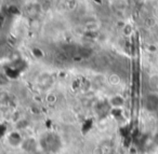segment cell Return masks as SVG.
<instances>
[{"label": "cell", "mask_w": 158, "mask_h": 154, "mask_svg": "<svg viewBox=\"0 0 158 154\" xmlns=\"http://www.w3.org/2000/svg\"><path fill=\"white\" fill-rule=\"evenodd\" d=\"M85 29L86 31H90V33H97L100 28V24L97 21H91V22H87L85 24Z\"/></svg>", "instance_id": "6"}, {"label": "cell", "mask_w": 158, "mask_h": 154, "mask_svg": "<svg viewBox=\"0 0 158 154\" xmlns=\"http://www.w3.org/2000/svg\"><path fill=\"white\" fill-rule=\"evenodd\" d=\"M143 106L145 110L148 112H156L158 111V94L155 92H151L147 95H145L143 100Z\"/></svg>", "instance_id": "2"}, {"label": "cell", "mask_w": 158, "mask_h": 154, "mask_svg": "<svg viewBox=\"0 0 158 154\" xmlns=\"http://www.w3.org/2000/svg\"><path fill=\"white\" fill-rule=\"evenodd\" d=\"M22 149L24 151L28 152V153H33L36 151V148H37V142L34 138H27L24 139L22 142Z\"/></svg>", "instance_id": "4"}, {"label": "cell", "mask_w": 158, "mask_h": 154, "mask_svg": "<svg viewBox=\"0 0 158 154\" xmlns=\"http://www.w3.org/2000/svg\"><path fill=\"white\" fill-rule=\"evenodd\" d=\"M154 143H155L156 147L158 148V132H156L155 136H154Z\"/></svg>", "instance_id": "13"}, {"label": "cell", "mask_w": 158, "mask_h": 154, "mask_svg": "<svg viewBox=\"0 0 158 154\" xmlns=\"http://www.w3.org/2000/svg\"><path fill=\"white\" fill-rule=\"evenodd\" d=\"M23 140L21 134L19 132H11L8 135V143L12 147H19V145L22 144Z\"/></svg>", "instance_id": "3"}, {"label": "cell", "mask_w": 158, "mask_h": 154, "mask_svg": "<svg viewBox=\"0 0 158 154\" xmlns=\"http://www.w3.org/2000/svg\"><path fill=\"white\" fill-rule=\"evenodd\" d=\"M10 84V78L6 72H0V87H7Z\"/></svg>", "instance_id": "7"}, {"label": "cell", "mask_w": 158, "mask_h": 154, "mask_svg": "<svg viewBox=\"0 0 158 154\" xmlns=\"http://www.w3.org/2000/svg\"><path fill=\"white\" fill-rule=\"evenodd\" d=\"M133 33V28H132V26L130 24H125L123 27V34L125 36H127V37H129L131 34Z\"/></svg>", "instance_id": "10"}, {"label": "cell", "mask_w": 158, "mask_h": 154, "mask_svg": "<svg viewBox=\"0 0 158 154\" xmlns=\"http://www.w3.org/2000/svg\"><path fill=\"white\" fill-rule=\"evenodd\" d=\"M125 98L123 97L121 95H114L110 98L108 102H110V107L113 109H120L125 106Z\"/></svg>", "instance_id": "5"}, {"label": "cell", "mask_w": 158, "mask_h": 154, "mask_svg": "<svg viewBox=\"0 0 158 154\" xmlns=\"http://www.w3.org/2000/svg\"><path fill=\"white\" fill-rule=\"evenodd\" d=\"M108 81H110V83L112 85H117V84H119V82H120V78H119L118 74L113 73L108 77Z\"/></svg>", "instance_id": "9"}, {"label": "cell", "mask_w": 158, "mask_h": 154, "mask_svg": "<svg viewBox=\"0 0 158 154\" xmlns=\"http://www.w3.org/2000/svg\"><path fill=\"white\" fill-rule=\"evenodd\" d=\"M66 6H67V8L69 10H75L77 8V6H78V1L77 0H68Z\"/></svg>", "instance_id": "11"}, {"label": "cell", "mask_w": 158, "mask_h": 154, "mask_svg": "<svg viewBox=\"0 0 158 154\" xmlns=\"http://www.w3.org/2000/svg\"><path fill=\"white\" fill-rule=\"evenodd\" d=\"M31 54L34 55V56L36 57V58H38V59H40V58H42L44 57V51L41 50V49H39V48H36V46H34V48H31Z\"/></svg>", "instance_id": "8"}, {"label": "cell", "mask_w": 158, "mask_h": 154, "mask_svg": "<svg viewBox=\"0 0 158 154\" xmlns=\"http://www.w3.org/2000/svg\"><path fill=\"white\" fill-rule=\"evenodd\" d=\"M47 101H48V104L53 105L56 101V96H55L54 94H49L48 97H47Z\"/></svg>", "instance_id": "12"}, {"label": "cell", "mask_w": 158, "mask_h": 154, "mask_svg": "<svg viewBox=\"0 0 158 154\" xmlns=\"http://www.w3.org/2000/svg\"><path fill=\"white\" fill-rule=\"evenodd\" d=\"M40 144L44 151L48 153H55L61 148V140L55 134H48L40 140Z\"/></svg>", "instance_id": "1"}, {"label": "cell", "mask_w": 158, "mask_h": 154, "mask_svg": "<svg viewBox=\"0 0 158 154\" xmlns=\"http://www.w3.org/2000/svg\"><path fill=\"white\" fill-rule=\"evenodd\" d=\"M38 154H49V153H48V152H46V151H44V153H38Z\"/></svg>", "instance_id": "14"}]
</instances>
